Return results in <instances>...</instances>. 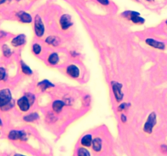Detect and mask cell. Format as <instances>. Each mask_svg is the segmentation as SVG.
<instances>
[{
  "mask_svg": "<svg viewBox=\"0 0 167 156\" xmlns=\"http://www.w3.org/2000/svg\"><path fill=\"white\" fill-rule=\"evenodd\" d=\"M156 123H157V116H156V114L154 112H153V113H151L149 115L148 120H147L146 124L144 125V130L148 133H151Z\"/></svg>",
  "mask_w": 167,
  "mask_h": 156,
  "instance_id": "obj_2",
  "label": "cell"
},
{
  "mask_svg": "<svg viewBox=\"0 0 167 156\" xmlns=\"http://www.w3.org/2000/svg\"><path fill=\"white\" fill-rule=\"evenodd\" d=\"M126 103L121 104L120 107L118 108V111H122V110L126 109Z\"/></svg>",
  "mask_w": 167,
  "mask_h": 156,
  "instance_id": "obj_25",
  "label": "cell"
},
{
  "mask_svg": "<svg viewBox=\"0 0 167 156\" xmlns=\"http://www.w3.org/2000/svg\"><path fill=\"white\" fill-rule=\"evenodd\" d=\"M35 32H36L37 36L41 37L43 36V33H44V25L43 23L41 20L40 16H36L35 17Z\"/></svg>",
  "mask_w": 167,
  "mask_h": 156,
  "instance_id": "obj_5",
  "label": "cell"
},
{
  "mask_svg": "<svg viewBox=\"0 0 167 156\" xmlns=\"http://www.w3.org/2000/svg\"><path fill=\"white\" fill-rule=\"evenodd\" d=\"M21 68H22V71L23 73H25V74H27V75H31L32 74V70H31L27 66L25 63H21Z\"/></svg>",
  "mask_w": 167,
  "mask_h": 156,
  "instance_id": "obj_20",
  "label": "cell"
},
{
  "mask_svg": "<svg viewBox=\"0 0 167 156\" xmlns=\"http://www.w3.org/2000/svg\"><path fill=\"white\" fill-rule=\"evenodd\" d=\"M3 55L6 57H9L12 55V51H11L10 48L7 45H3Z\"/></svg>",
  "mask_w": 167,
  "mask_h": 156,
  "instance_id": "obj_21",
  "label": "cell"
},
{
  "mask_svg": "<svg viewBox=\"0 0 167 156\" xmlns=\"http://www.w3.org/2000/svg\"><path fill=\"white\" fill-rule=\"evenodd\" d=\"M30 103L31 102L29 101V99L25 96V97L20 98V99L18 100V102H17V104H18V107L22 112H26V111L29 109Z\"/></svg>",
  "mask_w": 167,
  "mask_h": 156,
  "instance_id": "obj_6",
  "label": "cell"
},
{
  "mask_svg": "<svg viewBox=\"0 0 167 156\" xmlns=\"http://www.w3.org/2000/svg\"><path fill=\"white\" fill-rule=\"evenodd\" d=\"M81 144L86 146H90L92 143V138L91 135H86L85 137L81 138Z\"/></svg>",
  "mask_w": 167,
  "mask_h": 156,
  "instance_id": "obj_15",
  "label": "cell"
},
{
  "mask_svg": "<svg viewBox=\"0 0 167 156\" xmlns=\"http://www.w3.org/2000/svg\"><path fill=\"white\" fill-rule=\"evenodd\" d=\"M146 43L149 44L151 47H155V48L157 49H164L165 48V44L162 43H160V42H157V41H155L153 38H148L146 40Z\"/></svg>",
  "mask_w": 167,
  "mask_h": 156,
  "instance_id": "obj_9",
  "label": "cell"
},
{
  "mask_svg": "<svg viewBox=\"0 0 167 156\" xmlns=\"http://www.w3.org/2000/svg\"><path fill=\"white\" fill-rule=\"evenodd\" d=\"M92 146H93V149L96 150V151H100L102 147L101 140H100V138H96V139L92 142Z\"/></svg>",
  "mask_w": 167,
  "mask_h": 156,
  "instance_id": "obj_13",
  "label": "cell"
},
{
  "mask_svg": "<svg viewBox=\"0 0 167 156\" xmlns=\"http://www.w3.org/2000/svg\"><path fill=\"white\" fill-rule=\"evenodd\" d=\"M17 16H18L20 21H22L24 23H29L32 20V17L30 16V15L26 13V12H19Z\"/></svg>",
  "mask_w": 167,
  "mask_h": 156,
  "instance_id": "obj_12",
  "label": "cell"
},
{
  "mask_svg": "<svg viewBox=\"0 0 167 156\" xmlns=\"http://www.w3.org/2000/svg\"><path fill=\"white\" fill-rule=\"evenodd\" d=\"M33 51L35 54H39L41 52V47L39 44H34L33 47Z\"/></svg>",
  "mask_w": 167,
  "mask_h": 156,
  "instance_id": "obj_23",
  "label": "cell"
},
{
  "mask_svg": "<svg viewBox=\"0 0 167 156\" xmlns=\"http://www.w3.org/2000/svg\"><path fill=\"white\" fill-rule=\"evenodd\" d=\"M18 1H19V0H18Z\"/></svg>",
  "mask_w": 167,
  "mask_h": 156,
  "instance_id": "obj_33",
  "label": "cell"
},
{
  "mask_svg": "<svg viewBox=\"0 0 167 156\" xmlns=\"http://www.w3.org/2000/svg\"><path fill=\"white\" fill-rule=\"evenodd\" d=\"M148 1H153V0H148Z\"/></svg>",
  "mask_w": 167,
  "mask_h": 156,
  "instance_id": "obj_31",
  "label": "cell"
},
{
  "mask_svg": "<svg viewBox=\"0 0 167 156\" xmlns=\"http://www.w3.org/2000/svg\"><path fill=\"white\" fill-rule=\"evenodd\" d=\"M6 76V71L3 68H0V81L4 79V77Z\"/></svg>",
  "mask_w": 167,
  "mask_h": 156,
  "instance_id": "obj_24",
  "label": "cell"
},
{
  "mask_svg": "<svg viewBox=\"0 0 167 156\" xmlns=\"http://www.w3.org/2000/svg\"><path fill=\"white\" fill-rule=\"evenodd\" d=\"M64 105H65V103H64L62 101H60V100H58V101H55L53 103L52 105L53 110H54L55 112H60V111L62 109V108L64 107Z\"/></svg>",
  "mask_w": 167,
  "mask_h": 156,
  "instance_id": "obj_14",
  "label": "cell"
},
{
  "mask_svg": "<svg viewBox=\"0 0 167 156\" xmlns=\"http://www.w3.org/2000/svg\"><path fill=\"white\" fill-rule=\"evenodd\" d=\"M47 43H49V44L53 45V46H57L58 43H59V38L54 36L48 37L47 38Z\"/></svg>",
  "mask_w": 167,
  "mask_h": 156,
  "instance_id": "obj_18",
  "label": "cell"
},
{
  "mask_svg": "<svg viewBox=\"0 0 167 156\" xmlns=\"http://www.w3.org/2000/svg\"><path fill=\"white\" fill-rule=\"evenodd\" d=\"M3 125V122L2 120H1V119H0V126H2Z\"/></svg>",
  "mask_w": 167,
  "mask_h": 156,
  "instance_id": "obj_29",
  "label": "cell"
},
{
  "mask_svg": "<svg viewBox=\"0 0 167 156\" xmlns=\"http://www.w3.org/2000/svg\"><path fill=\"white\" fill-rule=\"evenodd\" d=\"M39 118V115L36 113H33V114H30V115H29V116H24V120H25V121H29V122H31V121H34V120H37Z\"/></svg>",
  "mask_w": 167,
  "mask_h": 156,
  "instance_id": "obj_19",
  "label": "cell"
},
{
  "mask_svg": "<svg viewBox=\"0 0 167 156\" xmlns=\"http://www.w3.org/2000/svg\"><path fill=\"white\" fill-rule=\"evenodd\" d=\"M166 24H167V21H166Z\"/></svg>",
  "mask_w": 167,
  "mask_h": 156,
  "instance_id": "obj_32",
  "label": "cell"
},
{
  "mask_svg": "<svg viewBox=\"0 0 167 156\" xmlns=\"http://www.w3.org/2000/svg\"><path fill=\"white\" fill-rule=\"evenodd\" d=\"M25 43V36L24 34H20L19 36L16 37L12 41V46L14 47H19V46H21L24 43Z\"/></svg>",
  "mask_w": 167,
  "mask_h": 156,
  "instance_id": "obj_10",
  "label": "cell"
},
{
  "mask_svg": "<svg viewBox=\"0 0 167 156\" xmlns=\"http://www.w3.org/2000/svg\"><path fill=\"white\" fill-rule=\"evenodd\" d=\"M15 156H24V155H21V154H16Z\"/></svg>",
  "mask_w": 167,
  "mask_h": 156,
  "instance_id": "obj_30",
  "label": "cell"
},
{
  "mask_svg": "<svg viewBox=\"0 0 167 156\" xmlns=\"http://www.w3.org/2000/svg\"><path fill=\"white\" fill-rule=\"evenodd\" d=\"M78 156H90V153L88 152L87 150L81 148L78 150Z\"/></svg>",
  "mask_w": 167,
  "mask_h": 156,
  "instance_id": "obj_22",
  "label": "cell"
},
{
  "mask_svg": "<svg viewBox=\"0 0 167 156\" xmlns=\"http://www.w3.org/2000/svg\"><path fill=\"white\" fill-rule=\"evenodd\" d=\"M112 90H113L114 95H115V98H116L117 101L120 102L121 100L122 99V97H123V94H122V91H121L122 88V84L118 83V82H116V81H112Z\"/></svg>",
  "mask_w": 167,
  "mask_h": 156,
  "instance_id": "obj_4",
  "label": "cell"
},
{
  "mask_svg": "<svg viewBox=\"0 0 167 156\" xmlns=\"http://www.w3.org/2000/svg\"><path fill=\"white\" fill-rule=\"evenodd\" d=\"M25 133L22 131H17V130H12L11 131L9 135H8V138L12 139V140H24L25 139Z\"/></svg>",
  "mask_w": 167,
  "mask_h": 156,
  "instance_id": "obj_7",
  "label": "cell"
},
{
  "mask_svg": "<svg viewBox=\"0 0 167 156\" xmlns=\"http://www.w3.org/2000/svg\"><path fill=\"white\" fill-rule=\"evenodd\" d=\"M123 16H126V18L130 19V20H132L135 24H143L144 22V19L141 18L138 12H126L123 13Z\"/></svg>",
  "mask_w": 167,
  "mask_h": 156,
  "instance_id": "obj_3",
  "label": "cell"
},
{
  "mask_svg": "<svg viewBox=\"0 0 167 156\" xmlns=\"http://www.w3.org/2000/svg\"><path fill=\"white\" fill-rule=\"evenodd\" d=\"M12 102V93L10 89H3L0 90V108H6Z\"/></svg>",
  "mask_w": 167,
  "mask_h": 156,
  "instance_id": "obj_1",
  "label": "cell"
},
{
  "mask_svg": "<svg viewBox=\"0 0 167 156\" xmlns=\"http://www.w3.org/2000/svg\"><path fill=\"white\" fill-rule=\"evenodd\" d=\"M4 2H5V0H0V4L3 3Z\"/></svg>",
  "mask_w": 167,
  "mask_h": 156,
  "instance_id": "obj_28",
  "label": "cell"
},
{
  "mask_svg": "<svg viewBox=\"0 0 167 156\" xmlns=\"http://www.w3.org/2000/svg\"><path fill=\"white\" fill-rule=\"evenodd\" d=\"M98 1H99L100 3L104 4V5H107V4H108V0H98Z\"/></svg>",
  "mask_w": 167,
  "mask_h": 156,
  "instance_id": "obj_26",
  "label": "cell"
},
{
  "mask_svg": "<svg viewBox=\"0 0 167 156\" xmlns=\"http://www.w3.org/2000/svg\"><path fill=\"white\" fill-rule=\"evenodd\" d=\"M38 85H39V87L42 89V90H45V89H47V88L53 87V86H54V85H53L52 83H51V82H49L48 81H43L42 82L38 84Z\"/></svg>",
  "mask_w": 167,
  "mask_h": 156,
  "instance_id": "obj_16",
  "label": "cell"
},
{
  "mask_svg": "<svg viewBox=\"0 0 167 156\" xmlns=\"http://www.w3.org/2000/svg\"><path fill=\"white\" fill-rule=\"evenodd\" d=\"M60 25L63 29H67L72 25L71 16L69 15H64L60 18Z\"/></svg>",
  "mask_w": 167,
  "mask_h": 156,
  "instance_id": "obj_8",
  "label": "cell"
},
{
  "mask_svg": "<svg viewBox=\"0 0 167 156\" xmlns=\"http://www.w3.org/2000/svg\"><path fill=\"white\" fill-rule=\"evenodd\" d=\"M48 61L51 64H56L57 62L59 61V56H58V55L55 54V53L51 54V55L49 56Z\"/></svg>",
  "mask_w": 167,
  "mask_h": 156,
  "instance_id": "obj_17",
  "label": "cell"
},
{
  "mask_svg": "<svg viewBox=\"0 0 167 156\" xmlns=\"http://www.w3.org/2000/svg\"><path fill=\"white\" fill-rule=\"evenodd\" d=\"M67 73H69V76L77 78L79 76V69L77 68V67H76L75 65H70L68 67Z\"/></svg>",
  "mask_w": 167,
  "mask_h": 156,
  "instance_id": "obj_11",
  "label": "cell"
},
{
  "mask_svg": "<svg viewBox=\"0 0 167 156\" xmlns=\"http://www.w3.org/2000/svg\"><path fill=\"white\" fill-rule=\"evenodd\" d=\"M122 122H126V117L124 116V115H122Z\"/></svg>",
  "mask_w": 167,
  "mask_h": 156,
  "instance_id": "obj_27",
  "label": "cell"
}]
</instances>
